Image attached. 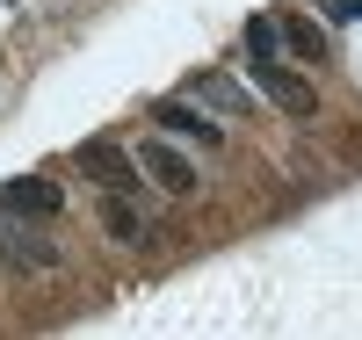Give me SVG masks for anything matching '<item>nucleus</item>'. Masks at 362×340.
I'll list each match as a JSON object with an SVG mask.
<instances>
[{"instance_id": "nucleus-1", "label": "nucleus", "mask_w": 362, "mask_h": 340, "mask_svg": "<svg viewBox=\"0 0 362 340\" xmlns=\"http://www.w3.org/2000/svg\"><path fill=\"white\" fill-rule=\"evenodd\" d=\"M73 160H80V174H87V181H102L109 196H138V189H145L138 152L109 145V138H80V145H73Z\"/></svg>"}, {"instance_id": "nucleus-2", "label": "nucleus", "mask_w": 362, "mask_h": 340, "mask_svg": "<svg viewBox=\"0 0 362 340\" xmlns=\"http://www.w3.org/2000/svg\"><path fill=\"white\" fill-rule=\"evenodd\" d=\"M247 73H254V87H261V95L276 102L283 116H297V123H305V116H319V87H312L305 73H290L283 58H247Z\"/></svg>"}, {"instance_id": "nucleus-3", "label": "nucleus", "mask_w": 362, "mask_h": 340, "mask_svg": "<svg viewBox=\"0 0 362 340\" xmlns=\"http://www.w3.org/2000/svg\"><path fill=\"white\" fill-rule=\"evenodd\" d=\"M153 123H160L167 138L203 145V152H218V145H225V123H210L203 102H189V95H160V102H153Z\"/></svg>"}, {"instance_id": "nucleus-4", "label": "nucleus", "mask_w": 362, "mask_h": 340, "mask_svg": "<svg viewBox=\"0 0 362 340\" xmlns=\"http://www.w3.org/2000/svg\"><path fill=\"white\" fill-rule=\"evenodd\" d=\"M0 261L8 268H58V246L44 232H29V218H15V210H0Z\"/></svg>"}, {"instance_id": "nucleus-5", "label": "nucleus", "mask_w": 362, "mask_h": 340, "mask_svg": "<svg viewBox=\"0 0 362 340\" xmlns=\"http://www.w3.org/2000/svg\"><path fill=\"white\" fill-rule=\"evenodd\" d=\"M138 167L153 174L167 196H196V160H189L181 145H167V138H145V145H138Z\"/></svg>"}, {"instance_id": "nucleus-6", "label": "nucleus", "mask_w": 362, "mask_h": 340, "mask_svg": "<svg viewBox=\"0 0 362 340\" xmlns=\"http://www.w3.org/2000/svg\"><path fill=\"white\" fill-rule=\"evenodd\" d=\"M0 210H15V218H58L66 189L44 181V174H15V181H0Z\"/></svg>"}, {"instance_id": "nucleus-7", "label": "nucleus", "mask_w": 362, "mask_h": 340, "mask_svg": "<svg viewBox=\"0 0 362 340\" xmlns=\"http://www.w3.org/2000/svg\"><path fill=\"white\" fill-rule=\"evenodd\" d=\"M189 102H203V109H218V116H254V95L239 87L232 73H218V66H203V73H189V87H181Z\"/></svg>"}, {"instance_id": "nucleus-8", "label": "nucleus", "mask_w": 362, "mask_h": 340, "mask_svg": "<svg viewBox=\"0 0 362 340\" xmlns=\"http://www.w3.org/2000/svg\"><path fill=\"white\" fill-rule=\"evenodd\" d=\"M102 232H109L116 246H145V239H153V225L131 210V196H102Z\"/></svg>"}, {"instance_id": "nucleus-9", "label": "nucleus", "mask_w": 362, "mask_h": 340, "mask_svg": "<svg viewBox=\"0 0 362 340\" xmlns=\"http://www.w3.org/2000/svg\"><path fill=\"white\" fill-rule=\"evenodd\" d=\"M276 29H283V51H297V58H326V29H319V22H305V15H276Z\"/></svg>"}, {"instance_id": "nucleus-10", "label": "nucleus", "mask_w": 362, "mask_h": 340, "mask_svg": "<svg viewBox=\"0 0 362 340\" xmlns=\"http://www.w3.org/2000/svg\"><path fill=\"white\" fill-rule=\"evenodd\" d=\"M239 44H247V58H283V29H276V15H247Z\"/></svg>"}, {"instance_id": "nucleus-11", "label": "nucleus", "mask_w": 362, "mask_h": 340, "mask_svg": "<svg viewBox=\"0 0 362 340\" xmlns=\"http://www.w3.org/2000/svg\"><path fill=\"white\" fill-rule=\"evenodd\" d=\"M319 8H326V22H341V29L362 22V0H319Z\"/></svg>"}]
</instances>
